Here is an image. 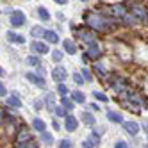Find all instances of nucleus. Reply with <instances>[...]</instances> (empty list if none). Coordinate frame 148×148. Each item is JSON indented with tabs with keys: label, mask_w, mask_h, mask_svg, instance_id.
Here are the masks:
<instances>
[{
	"label": "nucleus",
	"mask_w": 148,
	"mask_h": 148,
	"mask_svg": "<svg viewBox=\"0 0 148 148\" xmlns=\"http://www.w3.org/2000/svg\"><path fill=\"white\" fill-rule=\"evenodd\" d=\"M84 20L89 25V29L97 30V32H111L112 29H116L114 20H111L109 16H103L100 13H88L84 16Z\"/></svg>",
	"instance_id": "nucleus-1"
},
{
	"label": "nucleus",
	"mask_w": 148,
	"mask_h": 148,
	"mask_svg": "<svg viewBox=\"0 0 148 148\" xmlns=\"http://www.w3.org/2000/svg\"><path fill=\"white\" fill-rule=\"evenodd\" d=\"M75 30V38L79 41H82V43H86V45H93V43H97V36H95L89 29H84V27H77V29H73Z\"/></svg>",
	"instance_id": "nucleus-2"
},
{
	"label": "nucleus",
	"mask_w": 148,
	"mask_h": 148,
	"mask_svg": "<svg viewBox=\"0 0 148 148\" xmlns=\"http://www.w3.org/2000/svg\"><path fill=\"white\" fill-rule=\"evenodd\" d=\"M109 86L120 95V93H123V91L129 89V82H127V79H123V77H120V75H112V77L109 79Z\"/></svg>",
	"instance_id": "nucleus-3"
},
{
	"label": "nucleus",
	"mask_w": 148,
	"mask_h": 148,
	"mask_svg": "<svg viewBox=\"0 0 148 148\" xmlns=\"http://www.w3.org/2000/svg\"><path fill=\"white\" fill-rule=\"evenodd\" d=\"M29 141H32V132H30V129H27V127H22V129H18L16 137H14L16 146L25 145V143H29Z\"/></svg>",
	"instance_id": "nucleus-4"
},
{
	"label": "nucleus",
	"mask_w": 148,
	"mask_h": 148,
	"mask_svg": "<svg viewBox=\"0 0 148 148\" xmlns=\"http://www.w3.org/2000/svg\"><path fill=\"white\" fill-rule=\"evenodd\" d=\"M100 57H102V50H100V47H98L97 43L89 45L88 52L84 54V61H88V59H93V61H97V59H100Z\"/></svg>",
	"instance_id": "nucleus-5"
},
{
	"label": "nucleus",
	"mask_w": 148,
	"mask_h": 148,
	"mask_svg": "<svg viewBox=\"0 0 148 148\" xmlns=\"http://www.w3.org/2000/svg\"><path fill=\"white\" fill-rule=\"evenodd\" d=\"M109 13L116 18H123V16H127V9L123 4H112V5H109Z\"/></svg>",
	"instance_id": "nucleus-6"
},
{
	"label": "nucleus",
	"mask_w": 148,
	"mask_h": 148,
	"mask_svg": "<svg viewBox=\"0 0 148 148\" xmlns=\"http://www.w3.org/2000/svg\"><path fill=\"white\" fill-rule=\"evenodd\" d=\"M66 77H68V73H66V70L62 68V66H57V68H54V71H52V79H54L57 84L59 82H64Z\"/></svg>",
	"instance_id": "nucleus-7"
},
{
	"label": "nucleus",
	"mask_w": 148,
	"mask_h": 148,
	"mask_svg": "<svg viewBox=\"0 0 148 148\" xmlns=\"http://www.w3.org/2000/svg\"><path fill=\"white\" fill-rule=\"evenodd\" d=\"M77 127H79V120L75 118V116L68 114L66 118H64V129H66L68 132H75V130H77Z\"/></svg>",
	"instance_id": "nucleus-8"
},
{
	"label": "nucleus",
	"mask_w": 148,
	"mask_h": 148,
	"mask_svg": "<svg viewBox=\"0 0 148 148\" xmlns=\"http://www.w3.org/2000/svg\"><path fill=\"white\" fill-rule=\"evenodd\" d=\"M27 80H29V82H32V84H36V86H38V88H41V89L45 88V79L41 77L39 73H32V71H29V73H27Z\"/></svg>",
	"instance_id": "nucleus-9"
},
{
	"label": "nucleus",
	"mask_w": 148,
	"mask_h": 148,
	"mask_svg": "<svg viewBox=\"0 0 148 148\" xmlns=\"http://www.w3.org/2000/svg\"><path fill=\"white\" fill-rule=\"evenodd\" d=\"M30 52H34V54H48V45L41 43V41H32L30 43Z\"/></svg>",
	"instance_id": "nucleus-10"
},
{
	"label": "nucleus",
	"mask_w": 148,
	"mask_h": 148,
	"mask_svg": "<svg viewBox=\"0 0 148 148\" xmlns=\"http://www.w3.org/2000/svg\"><path fill=\"white\" fill-rule=\"evenodd\" d=\"M25 23V14L22 11H13L11 14V25L13 27H22Z\"/></svg>",
	"instance_id": "nucleus-11"
},
{
	"label": "nucleus",
	"mask_w": 148,
	"mask_h": 148,
	"mask_svg": "<svg viewBox=\"0 0 148 148\" xmlns=\"http://www.w3.org/2000/svg\"><path fill=\"white\" fill-rule=\"evenodd\" d=\"M132 14L139 20V22H146L148 20V13H146V9L143 5H134L132 7Z\"/></svg>",
	"instance_id": "nucleus-12"
},
{
	"label": "nucleus",
	"mask_w": 148,
	"mask_h": 148,
	"mask_svg": "<svg viewBox=\"0 0 148 148\" xmlns=\"http://www.w3.org/2000/svg\"><path fill=\"white\" fill-rule=\"evenodd\" d=\"M121 125L127 130V134H130V136H137V132H139V125H137L136 121H123Z\"/></svg>",
	"instance_id": "nucleus-13"
},
{
	"label": "nucleus",
	"mask_w": 148,
	"mask_h": 148,
	"mask_svg": "<svg viewBox=\"0 0 148 148\" xmlns=\"http://www.w3.org/2000/svg\"><path fill=\"white\" fill-rule=\"evenodd\" d=\"M7 105H11V107H16V109L22 107V100H20V95H18V93H11V97L7 98Z\"/></svg>",
	"instance_id": "nucleus-14"
},
{
	"label": "nucleus",
	"mask_w": 148,
	"mask_h": 148,
	"mask_svg": "<svg viewBox=\"0 0 148 148\" xmlns=\"http://www.w3.org/2000/svg\"><path fill=\"white\" fill-rule=\"evenodd\" d=\"M62 47H64V52H66V54H70V56H75L77 47H75V43H73L71 39H64V41H62Z\"/></svg>",
	"instance_id": "nucleus-15"
},
{
	"label": "nucleus",
	"mask_w": 148,
	"mask_h": 148,
	"mask_svg": "<svg viewBox=\"0 0 148 148\" xmlns=\"http://www.w3.org/2000/svg\"><path fill=\"white\" fill-rule=\"evenodd\" d=\"M93 70H95V71H97L98 75H100V79H102V80H107V82H109V79H111V77H109V73L105 71V68H103L102 64H98V62H97V64L93 66Z\"/></svg>",
	"instance_id": "nucleus-16"
},
{
	"label": "nucleus",
	"mask_w": 148,
	"mask_h": 148,
	"mask_svg": "<svg viewBox=\"0 0 148 148\" xmlns=\"http://www.w3.org/2000/svg\"><path fill=\"white\" fill-rule=\"evenodd\" d=\"M32 129L36 130V132H45V129H47V123L43 121V120H39V118H34L32 120Z\"/></svg>",
	"instance_id": "nucleus-17"
},
{
	"label": "nucleus",
	"mask_w": 148,
	"mask_h": 148,
	"mask_svg": "<svg viewBox=\"0 0 148 148\" xmlns=\"http://www.w3.org/2000/svg\"><path fill=\"white\" fill-rule=\"evenodd\" d=\"M45 41L47 43H59V36L56 30H47L45 32Z\"/></svg>",
	"instance_id": "nucleus-18"
},
{
	"label": "nucleus",
	"mask_w": 148,
	"mask_h": 148,
	"mask_svg": "<svg viewBox=\"0 0 148 148\" xmlns=\"http://www.w3.org/2000/svg\"><path fill=\"white\" fill-rule=\"evenodd\" d=\"M7 39H9V41H13V43H18V45L25 43V38H23V36H20V34H14V32H11V30L7 32Z\"/></svg>",
	"instance_id": "nucleus-19"
},
{
	"label": "nucleus",
	"mask_w": 148,
	"mask_h": 148,
	"mask_svg": "<svg viewBox=\"0 0 148 148\" xmlns=\"http://www.w3.org/2000/svg\"><path fill=\"white\" fill-rule=\"evenodd\" d=\"M107 118H109V121H112V123H123V116H121L120 112L109 111V112H107Z\"/></svg>",
	"instance_id": "nucleus-20"
},
{
	"label": "nucleus",
	"mask_w": 148,
	"mask_h": 148,
	"mask_svg": "<svg viewBox=\"0 0 148 148\" xmlns=\"http://www.w3.org/2000/svg\"><path fill=\"white\" fill-rule=\"evenodd\" d=\"M73 98H68V95H64V97H61V105L62 107H66L68 111H71L73 107H75V102H71Z\"/></svg>",
	"instance_id": "nucleus-21"
},
{
	"label": "nucleus",
	"mask_w": 148,
	"mask_h": 148,
	"mask_svg": "<svg viewBox=\"0 0 148 148\" xmlns=\"http://www.w3.org/2000/svg\"><path fill=\"white\" fill-rule=\"evenodd\" d=\"M45 105H47V109H48V111H56V100H54V95H52V93L47 95Z\"/></svg>",
	"instance_id": "nucleus-22"
},
{
	"label": "nucleus",
	"mask_w": 148,
	"mask_h": 148,
	"mask_svg": "<svg viewBox=\"0 0 148 148\" xmlns=\"http://www.w3.org/2000/svg\"><path fill=\"white\" fill-rule=\"evenodd\" d=\"M71 98L75 100L77 103H86V95H84L82 91H73L71 93Z\"/></svg>",
	"instance_id": "nucleus-23"
},
{
	"label": "nucleus",
	"mask_w": 148,
	"mask_h": 148,
	"mask_svg": "<svg viewBox=\"0 0 148 148\" xmlns=\"http://www.w3.org/2000/svg\"><path fill=\"white\" fill-rule=\"evenodd\" d=\"M82 121L86 123V125H91V127L97 123V120H95V116L91 112H82Z\"/></svg>",
	"instance_id": "nucleus-24"
},
{
	"label": "nucleus",
	"mask_w": 148,
	"mask_h": 148,
	"mask_svg": "<svg viewBox=\"0 0 148 148\" xmlns=\"http://www.w3.org/2000/svg\"><path fill=\"white\" fill-rule=\"evenodd\" d=\"M41 141H43L47 146H50V145H54V136L50 132H41Z\"/></svg>",
	"instance_id": "nucleus-25"
},
{
	"label": "nucleus",
	"mask_w": 148,
	"mask_h": 148,
	"mask_svg": "<svg viewBox=\"0 0 148 148\" xmlns=\"http://www.w3.org/2000/svg\"><path fill=\"white\" fill-rule=\"evenodd\" d=\"M38 14H39V18L43 20V22H48L50 20V13H48L47 7H38Z\"/></svg>",
	"instance_id": "nucleus-26"
},
{
	"label": "nucleus",
	"mask_w": 148,
	"mask_h": 148,
	"mask_svg": "<svg viewBox=\"0 0 148 148\" xmlns=\"http://www.w3.org/2000/svg\"><path fill=\"white\" fill-rule=\"evenodd\" d=\"M45 32H47V30H43V29L38 27V25L30 29V34H32L34 38H45Z\"/></svg>",
	"instance_id": "nucleus-27"
},
{
	"label": "nucleus",
	"mask_w": 148,
	"mask_h": 148,
	"mask_svg": "<svg viewBox=\"0 0 148 148\" xmlns=\"http://www.w3.org/2000/svg\"><path fill=\"white\" fill-rule=\"evenodd\" d=\"M56 116H57V118H66V116H68V109L66 107H62V105H59V107H56Z\"/></svg>",
	"instance_id": "nucleus-28"
},
{
	"label": "nucleus",
	"mask_w": 148,
	"mask_h": 148,
	"mask_svg": "<svg viewBox=\"0 0 148 148\" xmlns=\"http://www.w3.org/2000/svg\"><path fill=\"white\" fill-rule=\"evenodd\" d=\"M89 141H91L95 146L100 145V134H98L97 130H93V132H91V136H89Z\"/></svg>",
	"instance_id": "nucleus-29"
},
{
	"label": "nucleus",
	"mask_w": 148,
	"mask_h": 148,
	"mask_svg": "<svg viewBox=\"0 0 148 148\" xmlns=\"http://www.w3.org/2000/svg\"><path fill=\"white\" fill-rule=\"evenodd\" d=\"M27 64H29V66H39V57H38V56L27 57Z\"/></svg>",
	"instance_id": "nucleus-30"
},
{
	"label": "nucleus",
	"mask_w": 148,
	"mask_h": 148,
	"mask_svg": "<svg viewBox=\"0 0 148 148\" xmlns=\"http://www.w3.org/2000/svg\"><path fill=\"white\" fill-rule=\"evenodd\" d=\"M57 93L61 95V97H64V95H68V88L64 86V82H59V86H57Z\"/></svg>",
	"instance_id": "nucleus-31"
},
{
	"label": "nucleus",
	"mask_w": 148,
	"mask_h": 148,
	"mask_svg": "<svg viewBox=\"0 0 148 148\" xmlns=\"http://www.w3.org/2000/svg\"><path fill=\"white\" fill-rule=\"evenodd\" d=\"M52 59H54L56 62H61L62 61V52L61 50H54L52 52Z\"/></svg>",
	"instance_id": "nucleus-32"
},
{
	"label": "nucleus",
	"mask_w": 148,
	"mask_h": 148,
	"mask_svg": "<svg viewBox=\"0 0 148 148\" xmlns=\"http://www.w3.org/2000/svg\"><path fill=\"white\" fill-rule=\"evenodd\" d=\"M93 97L97 98L98 102H107V97H105L103 93H100V91H95V93H93Z\"/></svg>",
	"instance_id": "nucleus-33"
},
{
	"label": "nucleus",
	"mask_w": 148,
	"mask_h": 148,
	"mask_svg": "<svg viewBox=\"0 0 148 148\" xmlns=\"http://www.w3.org/2000/svg\"><path fill=\"white\" fill-rule=\"evenodd\" d=\"M82 77H84V80H89V82H91V80H93V73H91L88 68H84V70H82Z\"/></svg>",
	"instance_id": "nucleus-34"
},
{
	"label": "nucleus",
	"mask_w": 148,
	"mask_h": 148,
	"mask_svg": "<svg viewBox=\"0 0 148 148\" xmlns=\"http://www.w3.org/2000/svg\"><path fill=\"white\" fill-rule=\"evenodd\" d=\"M16 148H38V143L32 139V141H29V143H25V145H20V146H16Z\"/></svg>",
	"instance_id": "nucleus-35"
},
{
	"label": "nucleus",
	"mask_w": 148,
	"mask_h": 148,
	"mask_svg": "<svg viewBox=\"0 0 148 148\" xmlns=\"http://www.w3.org/2000/svg\"><path fill=\"white\" fill-rule=\"evenodd\" d=\"M57 148H71V141L70 139H61Z\"/></svg>",
	"instance_id": "nucleus-36"
},
{
	"label": "nucleus",
	"mask_w": 148,
	"mask_h": 148,
	"mask_svg": "<svg viewBox=\"0 0 148 148\" xmlns=\"http://www.w3.org/2000/svg\"><path fill=\"white\" fill-rule=\"evenodd\" d=\"M73 80H75L77 84H82V82H84V77H82V73H73Z\"/></svg>",
	"instance_id": "nucleus-37"
},
{
	"label": "nucleus",
	"mask_w": 148,
	"mask_h": 148,
	"mask_svg": "<svg viewBox=\"0 0 148 148\" xmlns=\"http://www.w3.org/2000/svg\"><path fill=\"white\" fill-rule=\"evenodd\" d=\"M114 148H130V146L127 145L125 141H116V143H114Z\"/></svg>",
	"instance_id": "nucleus-38"
},
{
	"label": "nucleus",
	"mask_w": 148,
	"mask_h": 148,
	"mask_svg": "<svg viewBox=\"0 0 148 148\" xmlns=\"http://www.w3.org/2000/svg\"><path fill=\"white\" fill-rule=\"evenodd\" d=\"M93 146H95V145H93L91 141H84V143H82V148H93Z\"/></svg>",
	"instance_id": "nucleus-39"
},
{
	"label": "nucleus",
	"mask_w": 148,
	"mask_h": 148,
	"mask_svg": "<svg viewBox=\"0 0 148 148\" xmlns=\"http://www.w3.org/2000/svg\"><path fill=\"white\" fill-rule=\"evenodd\" d=\"M0 95H2V97H5V95H7V89H5V86H4V84L0 86Z\"/></svg>",
	"instance_id": "nucleus-40"
},
{
	"label": "nucleus",
	"mask_w": 148,
	"mask_h": 148,
	"mask_svg": "<svg viewBox=\"0 0 148 148\" xmlns=\"http://www.w3.org/2000/svg\"><path fill=\"white\" fill-rule=\"evenodd\" d=\"M52 127H54L56 130H61V125H59V121H52Z\"/></svg>",
	"instance_id": "nucleus-41"
},
{
	"label": "nucleus",
	"mask_w": 148,
	"mask_h": 148,
	"mask_svg": "<svg viewBox=\"0 0 148 148\" xmlns=\"http://www.w3.org/2000/svg\"><path fill=\"white\" fill-rule=\"evenodd\" d=\"M38 73L43 77V75H45V68H43V66H38Z\"/></svg>",
	"instance_id": "nucleus-42"
},
{
	"label": "nucleus",
	"mask_w": 148,
	"mask_h": 148,
	"mask_svg": "<svg viewBox=\"0 0 148 148\" xmlns=\"http://www.w3.org/2000/svg\"><path fill=\"white\" fill-rule=\"evenodd\" d=\"M54 2H57V4H66L68 0H54Z\"/></svg>",
	"instance_id": "nucleus-43"
},
{
	"label": "nucleus",
	"mask_w": 148,
	"mask_h": 148,
	"mask_svg": "<svg viewBox=\"0 0 148 148\" xmlns=\"http://www.w3.org/2000/svg\"><path fill=\"white\" fill-rule=\"evenodd\" d=\"M145 148H148V145H146V146H145Z\"/></svg>",
	"instance_id": "nucleus-44"
},
{
	"label": "nucleus",
	"mask_w": 148,
	"mask_h": 148,
	"mask_svg": "<svg viewBox=\"0 0 148 148\" xmlns=\"http://www.w3.org/2000/svg\"><path fill=\"white\" fill-rule=\"evenodd\" d=\"M82 2H86V0H82Z\"/></svg>",
	"instance_id": "nucleus-45"
}]
</instances>
